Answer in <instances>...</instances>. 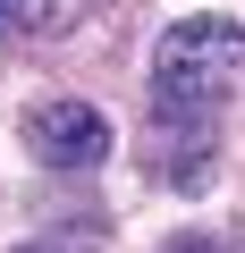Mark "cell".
I'll use <instances>...</instances> for the list:
<instances>
[{
  "mask_svg": "<svg viewBox=\"0 0 245 253\" xmlns=\"http://www.w3.org/2000/svg\"><path fill=\"white\" fill-rule=\"evenodd\" d=\"M237 76H245V17H178L152 42V126L169 144L186 135L195 161H203L211 118L237 93Z\"/></svg>",
  "mask_w": 245,
  "mask_h": 253,
  "instance_id": "1",
  "label": "cell"
},
{
  "mask_svg": "<svg viewBox=\"0 0 245 253\" xmlns=\"http://www.w3.org/2000/svg\"><path fill=\"white\" fill-rule=\"evenodd\" d=\"M110 118L93 110V101H34L26 110V152L43 161V169H101L110 161Z\"/></svg>",
  "mask_w": 245,
  "mask_h": 253,
  "instance_id": "2",
  "label": "cell"
},
{
  "mask_svg": "<svg viewBox=\"0 0 245 253\" xmlns=\"http://www.w3.org/2000/svg\"><path fill=\"white\" fill-rule=\"evenodd\" d=\"M59 17V0H0V42H26Z\"/></svg>",
  "mask_w": 245,
  "mask_h": 253,
  "instance_id": "3",
  "label": "cell"
},
{
  "mask_svg": "<svg viewBox=\"0 0 245 253\" xmlns=\"http://www.w3.org/2000/svg\"><path fill=\"white\" fill-rule=\"evenodd\" d=\"M161 253H228V245H220V236H169Z\"/></svg>",
  "mask_w": 245,
  "mask_h": 253,
  "instance_id": "4",
  "label": "cell"
},
{
  "mask_svg": "<svg viewBox=\"0 0 245 253\" xmlns=\"http://www.w3.org/2000/svg\"><path fill=\"white\" fill-rule=\"evenodd\" d=\"M17 253H76V245H17Z\"/></svg>",
  "mask_w": 245,
  "mask_h": 253,
  "instance_id": "5",
  "label": "cell"
}]
</instances>
